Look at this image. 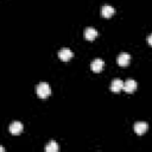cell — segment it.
<instances>
[{
  "instance_id": "obj_1",
  "label": "cell",
  "mask_w": 152,
  "mask_h": 152,
  "mask_svg": "<svg viewBox=\"0 0 152 152\" xmlns=\"http://www.w3.org/2000/svg\"><path fill=\"white\" fill-rule=\"evenodd\" d=\"M36 93H37L38 97H40V99H46V97H49L50 94H51V88H50V86H49L48 83L40 82V83H38V86L36 87Z\"/></svg>"
},
{
  "instance_id": "obj_2",
  "label": "cell",
  "mask_w": 152,
  "mask_h": 152,
  "mask_svg": "<svg viewBox=\"0 0 152 152\" xmlns=\"http://www.w3.org/2000/svg\"><path fill=\"white\" fill-rule=\"evenodd\" d=\"M8 129H10V133H11L12 135H19V134L23 132L24 126H23V124H21L20 121H14V122H12V124L10 125Z\"/></svg>"
},
{
  "instance_id": "obj_3",
  "label": "cell",
  "mask_w": 152,
  "mask_h": 152,
  "mask_svg": "<svg viewBox=\"0 0 152 152\" xmlns=\"http://www.w3.org/2000/svg\"><path fill=\"white\" fill-rule=\"evenodd\" d=\"M116 62H118V64H119L120 66L126 68V66L129 64V62H131V56H129L127 52H122V53H120V55L118 56Z\"/></svg>"
},
{
  "instance_id": "obj_4",
  "label": "cell",
  "mask_w": 152,
  "mask_h": 152,
  "mask_svg": "<svg viewBox=\"0 0 152 152\" xmlns=\"http://www.w3.org/2000/svg\"><path fill=\"white\" fill-rule=\"evenodd\" d=\"M134 132L138 134V135H142V134H145V132L147 131V128H148V125L146 124V122H144V121H139V122H135L134 124Z\"/></svg>"
},
{
  "instance_id": "obj_5",
  "label": "cell",
  "mask_w": 152,
  "mask_h": 152,
  "mask_svg": "<svg viewBox=\"0 0 152 152\" xmlns=\"http://www.w3.org/2000/svg\"><path fill=\"white\" fill-rule=\"evenodd\" d=\"M97 31L95 30V28H93V27H87L86 30H84V32H83V37H84V39L86 40H89V42H91V40H94L96 37H97Z\"/></svg>"
},
{
  "instance_id": "obj_6",
  "label": "cell",
  "mask_w": 152,
  "mask_h": 152,
  "mask_svg": "<svg viewBox=\"0 0 152 152\" xmlns=\"http://www.w3.org/2000/svg\"><path fill=\"white\" fill-rule=\"evenodd\" d=\"M72 56H74V53H72V51L69 50V49H62V50L58 51V57H59V59L63 61V62L70 61V59L72 58Z\"/></svg>"
},
{
  "instance_id": "obj_7",
  "label": "cell",
  "mask_w": 152,
  "mask_h": 152,
  "mask_svg": "<svg viewBox=\"0 0 152 152\" xmlns=\"http://www.w3.org/2000/svg\"><path fill=\"white\" fill-rule=\"evenodd\" d=\"M122 88H124V82H122L121 80L114 78V80L112 81V83H110V90H112L113 93H119V91L122 90Z\"/></svg>"
},
{
  "instance_id": "obj_8",
  "label": "cell",
  "mask_w": 152,
  "mask_h": 152,
  "mask_svg": "<svg viewBox=\"0 0 152 152\" xmlns=\"http://www.w3.org/2000/svg\"><path fill=\"white\" fill-rule=\"evenodd\" d=\"M114 14H115L114 7H112V6H109V5L102 6V8H101V15H102L103 18H110V17L114 15Z\"/></svg>"
},
{
  "instance_id": "obj_9",
  "label": "cell",
  "mask_w": 152,
  "mask_h": 152,
  "mask_svg": "<svg viewBox=\"0 0 152 152\" xmlns=\"http://www.w3.org/2000/svg\"><path fill=\"white\" fill-rule=\"evenodd\" d=\"M90 69L94 71V72H101L102 69H103V61L100 59V58H96L91 62L90 64Z\"/></svg>"
},
{
  "instance_id": "obj_10",
  "label": "cell",
  "mask_w": 152,
  "mask_h": 152,
  "mask_svg": "<svg viewBox=\"0 0 152 152\" xmlns=\"http://www.w3.org/2000/svg\"><path fill=\"white\" fill-rule=\"evenodd\" d=\"M126 93H128V94H131V93H133L135 89H137V82L134 81V80H127L125 83H124V88H122Z\"/></svg>"
},
{
  "instance_id": "obj_11",
  "label": "cell",
  "mask_w": 152,
  "mask_h": 152,
  "mask_svg": "<svg viewBox=\"0 0 152 152\" xmlns=\"http://www.w3.org/2000/svg\"><path fill=\"white\" fill-rule=\"evenodd\" d=\"M59 150V146L58 144L55 141V140H51L50 142H48V145L45 146V151L46 152H57Z\"/></svg>"
},
{
  "instance_id": "obj_12",
  "label": "cell",
  "mask_w": 152,
  "mask_h": 152,
  "mask_svg": "<svg viewBox=\"0 0 152 152\" xmlns=\"http://www.w3.org/2000/svg\"><path fill=\"white\" fill-rule=\"evenodd\" d=\"M147 43H148V44L152 46V34H150V36L147 37Z\"/></svg>"
}]
</instances>
